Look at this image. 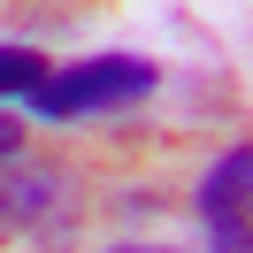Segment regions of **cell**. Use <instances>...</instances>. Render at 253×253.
I'll use <instances>...</instances> for the list:
<instances>
[{"mask_svg": "<svg viewBox=\"0 0 253 253\" xmlns=\"http://www.w3.org/2000/svg\"><path fill=\"white\" fill-rule=\"evenodd\" d=\"M154 84H161V69L138 62V54H92V62L46 69L23 100H31L46 123H77V115H92V108H100V115H108V108H138Z\"/></svg>", "mask_w": 253, "mask_h": 253, "instance_id": "obj_1", "label": "cell"}, {"mask_svg": "<svg viewBox=\"0 0 253 253\" xmlns=\"http://www.w3.org/2000/svg\"><path fill=\"white\" fill-rule=\"evenodd\" d=\"M253 146H230L215 169L200 176V222L207 253H253Z\"/></svg>", "mask_w": 253, "mask_h": 253, "instance_id": "obj_2", "label": "cell"}, {"mask_svg": "<svg viewBox=\"0 0 253 253\" xmlns=\"http://www.w3.org/2000/svg\"><path fill=\"white\" fill-rule=\"evenodd\" d=\"M69 200L62 169H46V161H0V238H16V230H39V222H54Z\"/></svg>", "mask_w": 253, "mask_h": 253, "instance_id": "obj_3", "label": "cell"}, {"mask_svg": "<svg viewBox=\"0 0 253 253\" xmlns=\"http://www.w3.org/2000/svg\"><path fill=\"white\" fill-rule=\"evenodd\" d=\"M39 77H46V62H39L31 46H0V100H23Z\"/></svg>", "mask_w": 253, "mask_h": 253, "instance_id": "obj_4", "label": "cell"}, {"mask_svg": "<svg viewBox=\"0 0 253 253\" xmlns=\"http://www.w3.org/2000/svg\"><path fill=\"white\" fill-rule=\"evenodd\" d=\"M8 154H23V123H16V115H0V161H8Z\"/></svg>", "mask_w": 253, "mask_h": 253, "instance_id": "obj_5", "label": "cell"}, {"mask_svg": "<svg viewBox=\"0 0 253 253\" xmlns=\"http://www.w3.org/2000/svg\"><path fill=\"white\" fill-rule=\"evenodd\" d=\"M108 253H169V246H108Z\"/></svg>", "mask_w": 253, "mask_h": 253, "instance_id": "obj_6", "label": "cell"}]
</instances>
